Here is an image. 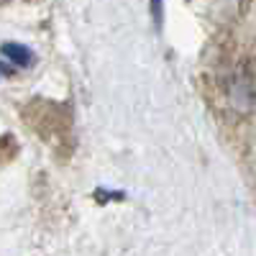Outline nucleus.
<instances>
[{"mask_svg": "<svg viewBox=\"0 0 256 256\" xmlns=\"http://www.w3.org/2000/svg\"><path fill=\"white\" fill-rule=\"evenodd\" d=\"M152 13H154V24L162 26V0H152Z\"/></svg>", "mask_w": 256, "mask_h": 256, "instance_id": "nucleus-2", "label": "nucleus"}, {"mask_svg": "<svg viewBox=\"0 0 256 256\" xmlns=\"http://www.w3.org/2000/svg\"><path fill=\"white\" fill-rule=\"evenodd\" d=\"M34 64V52L24 44L16 41H6L3 44V72L10 74L13 70H26Z\"/></svg>", "mask_w": 256, "mask_h": 256, "instance_id": "nucleus-1", "label": "nucleus"}]
</instances>
